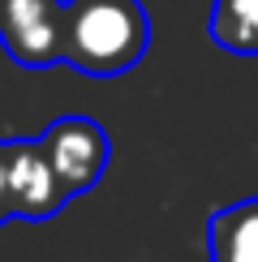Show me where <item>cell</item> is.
I'll return each mask as SVG.
<instances>
[{
	"instance_id": "cell-1",
	"label": "cell",
	"mask_w": 258,
	"mask_h": 262,
	"mask_svg": "<svg viewBox=\"0 0 258 262\" xmlns=\"http://www.w3.org/2000/svg\"><path fill=\"white\" fill-rule=\"evenodd\" d=\"M150 48L142 0H64V64L86 78L129 73Z\"/></svg>"
},
{
	"instance_id": "cell-2",
	"label": "cell",
	"mask_w": 258,
	"mask_h": 262,
	"mask_svg": "<svg viewBox=\"0 0 258 262\" xmlns=\"http://www.w3.org/2000/svg\"><path fill=\"white\" fill-rule=\"evenodd\" d=\"M39 142H43V150H48L69 198L95 189L107 168V155H112L107 129L99 121H91V116H60L39 134Z\"/></svg>"
},
{
	"instance_id": "cell-3",
	"label": "cell",
	"mask_w": 258,
	"mask_h": 262,
	"mask_svg": "<svg viewBox=\"0 0 258 262\" xmlns=\"http://www.w3.org/2000/svg\"><path fill=\"white\" fill-rule=\"evenodd\" d=\"M0 43L26 69L64 60V0H0Z\"/></svg>"
},
{
	"instance_id": "cell-4",
	"label": "cell",
	"mask_w": 258,
	"mask_h": 262,
	"mask_svg": "<svg viewBox=\"0 0 258 262\" xmlns=\"http://www.w3.org/2000/svg\"><path fill=\"white\" fill-rule=\"evenodd\" d=\"M5 177H9L13 220H52L69 202V193H64V185H60L39 138L5 142Z\"/></svg>"
},
{
	"instance_id": "cell-5",
	"label": "cell",
	"mask_w": 258,
	"mask_h": 262,
	"mask_svg": "<svg viewBox=\"0 0 258 262\" xmlns=\"http://www.w3.org/2000/svg\"><path fill=\"white\" fill-rule=\"evenodd\" d=\"M207 258L211 262H258V198H241L211 215Z\"/></svg>"
},
{
	"instance_id": "cell-6",
	"label": "cell",
	"mask_w": 258,
	"mask_h": 262,
	"mask_svg": "<svg viewBox=\"0 0 258 262\" xmlns=\"http://www.w3.org/2000/svg\"><path fill=\"white\" fill-rule=\"evenodd\" d=\"M207 35L232 56H258V0H211Z\"/></svg>"
},
{
	"instance_id": "cell-7",
	"label": "cell",
	"mask_w": 258,
	"mask_h": 262,
	"mask_svg": "<svg viewBox=\"0 0 258 262\" xmlns=\"http://www.w3.org/2000/svg\"><path fill=\"white\" fill-rule=\"evenodd\" d=\"M13 220V202H9V177H5V142H0V224Z\"/></svg>"
}]
</instances>
